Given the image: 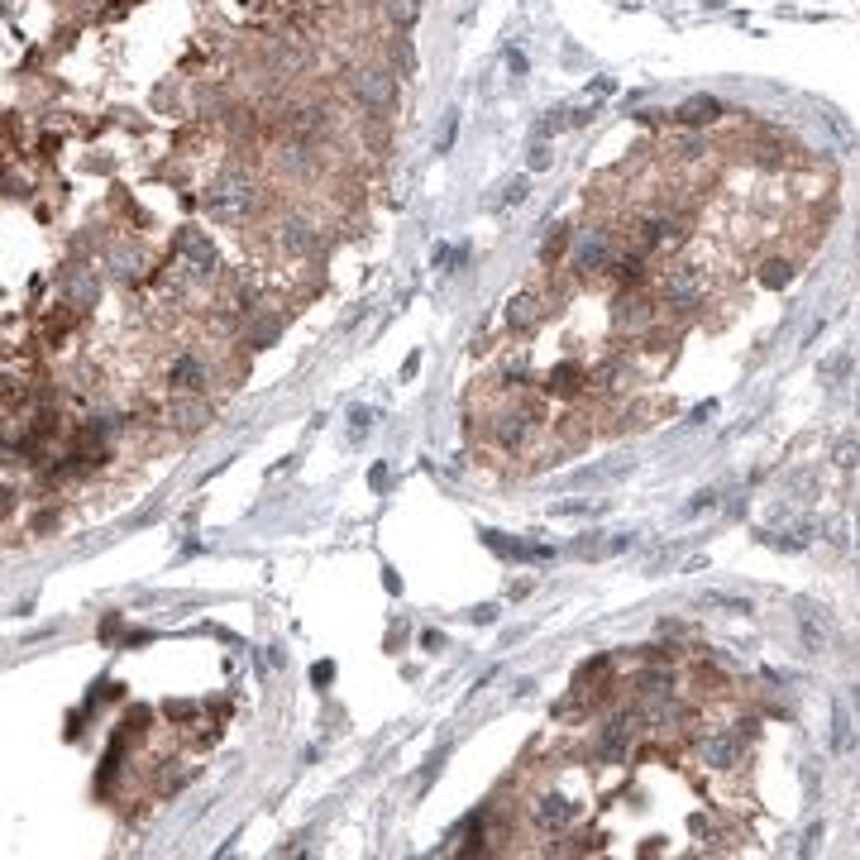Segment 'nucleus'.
Masks as SVG:
<instances>
[{"label":"nucleus","instance_id":"nucleus-1","mask_svg":"<svg viewBox=\"0 0 860 860\" xmlns=\"http://www.w3.org/2000/svg\"><path fill=\"white\" fill-rule=\"evenodd\" d=\"M201 206L215 225H249L258 211H263V182H258L249 168H225L215 177Z\"/></svg>","mask_w":860,"mask_h":860},{"label":"nucleus","instance_id":"nucleus-2","mask_svg":"<svg viewBox=\"0 0 860 860\" xmlns=\"http://www.w3.org/2000/svg\"><path fill=\"white\" fill-rule=\"evenodd\" d=\"M344 91H349V101L364 110L368 120H387L392 110H397V72L387 63H354L349 72H344Z\"/></svg>","mask_w":860,"mask_h":860},{"label":"nucleus","instance_id":"nucleus-3","mask_svg":"<svg viewBox=\"0 0 860 860\" xmlns=\"http://www.w3.org/2000/svg\"><path fill=\"white\" fill-rule=\"evenodd\" d=\"M712 297V282L698 263H669L660 273V306H669L674 316H698Z\"/></svg>","mask_w":860,"mask_h":860},{"label":"nucleus","instance_id":"nucleus-4","mask_svg":"<svg viewBox=\"0 0 860 860\" xmlns=\"http://www.w3.org/2000/svg\"><path fill=\"white\" fill-rule=\"evenodd\" d=\"M215 268H220V258H215V244L206 230H182V235L172 239V278H177V287H196V282H211Z\"/></svg>","mask_w":860,"mask_h":860},{"label":"nucleus","instance_id":"nucleus-5","mask_svg":"<svg viewBox=\"0 0 860 860\" xmlns=\"http://www.w3.org/2000/svg\"><path fill=\"white\" fill-rule=\"evenodd\" d=\"M617 258V235L607 225H583L579 235L569 239V273L574 278H598L612 268Z\"/></svg>","mask_w":860,"mask_h":860},{"label":"nucleus","instance_id":"nucleus-6","mask_svg":"<svg viewBox=\"0 0 860 860\" xmlns=\"http://www.w3.org/2000/svg\"><path fill=\"white\" fill-rule=\"evenodd\" d=\"M631 239H636L641 254H669V249H679L688 239V230L669 206H650V211H641L631 220Z\"/></svg>","mask_w":860,"mask_h":860},{"label":"nucleus","instance_id":"nucleus-7","mask_svg":"<svg viewBox=\"0 0 860 860\" xmlns=\"http://www.w3.org/2000/svg\"><path fill=\"white\" fill-rule=\"evenodd\" d=\"M282 125V134H297V139H321L335 125V110L325 106L321 96H301V101H282V115H273Z\"/></svg>","mask_w":860,"mask_h":860},{"label":"nucleus","instance_id":"nucleus-8","mask_svg":"<svg viewBox=\"0 0 860 860\" xmlns=\"http://www.w3.org/2000/svg\"><path fill=\"white\" fill-rule=\"evenodd\" d=\"M321 225L311 220V215H282L278 225H273V249H278L282 258H292V263H306V258L321 254Z\"/></svg>","mask_w":860,"mask_h":860},{"label":"nucleus","instance_id":"nucleus-9","mask_svg":"<svg viewBox=\"0 0 860 860\" xmlns=\"http://www.w3.org/2000/svg\"><path fill=\"white\" fill-rule=\"evenodd\" d=\"M268 168L278 172V177H287V182H306V177H316V172H321V153H316V144H311V139L282 134V139H273Z\"/></svg>","mask_w":860,"mask_h":860},{"label":"nucleus","instance_id":"nucleus-10","mask_svg":"<svg viewBox=\"0 0 860 860\" xmlns=\"http://www.w3.org/2000/svg\"><path fill=\"white\" fill-rule=\"evenodd\" d=\"M163 383H168V392H206L215 383V368L201 349H177L163 364Z\"/></svg>","mask_w":860,"mask_h":860},{"label":"nucleus","instance_id":"nucleus-11","mask_svg":"<svg viewBox=\"0 0 860 860\" xmlns=\"http://www.w3.org/2000/svg\"><path fill=\"white\" fill-rule=\"evenodd\" d=\"M574 798L559 794V789H540L531 803H526V817H531V827H536L540 837H559L569 822H574Z\"/></svg>","mask_w":860,"mask_h":860},{"label":"nucleus","instance_id":"nucleus-12","mask_svg":"<svg viewBox=\"0 0 860 860\" xmlns=\"http://www.w3.org/2000/svg\"><path fill=\"white\" fill-rule=\"evenodd\" d=\"M531 430H536V411L502 407V411H493V421H488V440H493L502 454H521L526 450V440H531Z\"/></svg>","mask_w":860,"mask_h":860},{"label":"nucleus","instance_id":"nucleus-13","mask_svg":"<svg viewBox=\"0 0 860 860\" xmlns=\"http://www.w3.org/2000/svg\"><path fill=\"white\" fill-rule=\"evenodd\" d=\"M96 297H101V273H96V263H72V268H63V278H58V301H63L67 311H91Z\"/></svg>","mask_w":860,"mask_h":860},{"label":"nucleus","instance_id":"nucleus-14","mask_svg":"<svg viewBox=\"0 0 860 860\" xmlns=\"http://www.w3.org/2000/svg\"><path fill=\"white\" fill-rule=\"evenodd\" d=\"M211 416L215 411H211V402H206V392H172L168 407H163V426L177 430V435H196Z\"/></svg>","mask_w":860,"mask_h":860},{"label":"nucleus","instance_id":"nucleus-15","mask_svg":"<svg viewBox=\"0 0 860 860\" xmlns=\"http://www.w3.org/2000/svg\"><path fill=\"white\" fill-rule=\"evenodd\" d=\"M655 321H660V311H655V301H650V297H641L636 287L617 292V301H612V325H617V330L645 335V330H650Z\"/></svg>","mask_w":860,"mask_h":860},{"label":"nucleus","instance_id":"nucleus-16","mask_svg":"<svg viewBox=\"0 0 860 860\" xmlns=\"http://www.w3.org/2000/svg\"><path fill=\"white\" fill-rule=\"evenodd\" d=\"M101 268H106L115 282L134 287V282H144V273H149V254H144L139 244H129V239H115L106 249V258H101Z\"/></svg>","mask_w":860,"mask_h":860},{"label":"nucleus","instance_id":"nucleus-17","mask_svg":"<svg viewBox=\"0 0 860 860\" xmlns=\"http://www.w3.org/2000/svg\"><path fill=\"white\" fill-rule=\"evenodd\" d=\"M693 755H698V765H708V770H736V765H741V736H736V731H708V736H698Z\"/></svg>","mask_w":860,"mask_h":860},{"label":"nucleus","instance_id":"nucleus-18","mask_svg":"<svg viewBox=\"0 0 860 860\" xmlns=\"http://www.w3.org/2000/svg\"><path fill=\"white\" fill-rule=\"evenodd\" d=\"M545 297H540L536 287H526V292H512L507 297V330H516V335H531L540 321H545Z\"/></svg>","mask_w":860,"mask_h":860},{"label":"nucleus","instance_id":"nucleus-19","mask_svg":"<svg viewBox=\"0 0 860 860\" xmlns=\"http://www.w3.org/2000/svg\"><path fill=\"white\" fill-rule=\"evenodd\" d=\"M220 125H225V134H230L235 144H249V139H258L263 120H258L254 106H230L225 115H220Z\"/></svg>","mask_w":860,"mask_h":860},{"label":"nucleus","instance_id":"nucleus-20","mask_svg":"<svg viewBox=\"0 0 860 860\" xmlns=\"http://www.w3.org/2000/svg\"><path fill=\"white\" fill-rule=\"evenodd\" d=\"M588 378H593V373H583V364H559V368H550L545 392H555V397H574V392H579Z\"/></svg>","mask_w":860,"mask_h":860},{"label":"nucleus","instance_id":"nucleus-21","mask_svg":"<svg viewBox=\"0 0 860 860\" xmlns=\"http://www.w3.org/2000/svg\"><path fill=\"white\" fill-rule=\"evenodd\" d=\"M717 115H722V101H717V96H693V101H684V106H679V125H712V120H717Z\"/></svg>","mask_w":860,"mask_h":860},{"label":"nucleus","instance_id":"nucleus-22","mask_svg":"<svg viewBox=\"0 0 860 860\" xmlns=\"http://www.w3.org/2000/svg\"><path fill=\"white\" fill-rule=\"evenodd\" d=\"M794 273H798V263L789 254L779 258H765V263H760V282H765V287H774V292H779V287H789V282H794Z\"/></svg>","mask_w":860,"mask_h":860},{"label":"nucleus","instance_id":"nucleus-23","mask_svg":"<svg viewBox=\"0 0 860 860\" xmlns=\"http://www.w3.org/2000/svg\"><path fill=\"white\" fill-rule=\"evenodd\" d=\"M278 330H282V321L278 316H249V321H244V344H254V349H263V344H273L278 340Z\"/></svg>","mask_w":860,"mask_h":860},{"label":"nucleus","instance_id":"nucleus-24","mask_svg":"<svg viewBox=\"0 0 860 860\" xmlns=\"http://www.w3.org/2000/svg\"><path fill=\"white\" fill-rule=\"evenodd\" d=\"M378 15H383L392 29H407L421 15V0H378Z\"/></svg>","mask_w":860,"mask_h":860},{"label":"nucleus","instance_id":"nucleus-25","mask_svg":"<svg viewBox=\"0 0 860 860\" xmlns=\"http://www.w3.org/2000/svg\"><path fill=\"white\" fill-rule=\"evenodd\" d=\"M636 684H641V698H674V674L669 669H645Z\"/></svg>","mask_w":860,"mask_h":860},{"label":"nucleus","instance_id":"nucleus-26","mask_svg":"<svg viewBox=\"0 0 860 860\" xmlns=\"http://www.w3.org/2000/svg\"><path fill=\"white\" fill-rule=\"evenodd\" d=\"M383 58H387V67H392V72H397V67H402V72H411V67H416V58H411V43H407V39L383 43Z\"/></svg>","mask_w":860,"mask_h":860},{"label":"nucleus","instance_id":"nucleus-27","mask_svg":"<svg viewBox=\"0 0 860 860\" xmlns=\"http://www.w3.org/2000/svg\"><path fill=\"white\" fill-rule=\"evenodd\" d=\"M564 249H569V235H564V225H555V235L545 239V254H540V258H545V263H555Z\"/></svg>","mask_w":860,"mask_h":860},{"label":"nucleus","instance_id":"nucleus-28","mask_svg":"<svg viewBox=\"0 0 860 860\" xmlns=\"http://www.w3.org/2000/svg\"><path fill=\"white\" fill-rule=\"evenodd\" d=\"M832 722H837V731H832V746H837V751H846V746H851V731H846V712H832Z\"/></svg>","mask_w":860,"mask_h":860},{"label":"nucleus","instance_id":"nucleus-29","mask_svg":"<svg viewBox=\"0 0 860 860\" xmlns=\"http://www.w3.org/2000/svg\"><path fill=\"white\" fill-rule=\"evenodd\" d=\"M712 607H727V612H751V602H741V598H727V593H708Z\"/></svg>","mask_w":860,"mask_h":860},{"label":"nucleus","instance_id":"nucleus-30","mask_svg":"<svg viewBox=\"0 0 860 860\" xmlns=\"http://www.w3.org/2000/svg\"><path fill=\"white\" fill-rule=\"evenodd\" d=\"M832 459H837V469H851V464H856V440H841Z\"/></svg>","mask_w":860,"mask_h":860},{"label":"nucleus","instance_id":"nucleus-31","mask_svg":"<svg viewBox=\"0 0 860 860\" xmlns=\"http://www.w3.org/2000/svg\"><path fill=\"white\" fill-rule=\"evenodd\" d=\"M550 158H555V153H550V144H536V149H531V172H545V168H550Z\"/></svg>","mask_w":860,"mask_h":860},{"label":"nucleus","instance_id":"nucleus-32","mask_svg":"<svg viewBox=\"0 0 860 860\" xmlns=\"http://www.w3.org/2000/svg\"><path fill=\"white\" fill-rule=\"evenodd\" d=\"M163 712H168V717H177V722H187V717H196L201 708H196V703H168Z\"/></svg>","mask_w":860,"mask_h":860},{"label":"nucleus","instance_id":"nucleus-33","mask_svg":"<svg viewBox=\"0 0 860 860\" xmlns=\"http://www.w3.org/2000/svg\"><path fill=\"white\" fill-rule=\"evenodd\" d=\"M526 192H531V182H526V177H516L512 187H507V196H502V201H526Z\"/></svg>","mask_w":860,"mask_h":860},{"label":"nucleus","instance_id":"nucleus-34","mask_svg":"<svg viewBox=\"0 0 860 860\" xmlns=\"http://www.w3.org/2000/svg\"><path fill=\"white\" fill-rule=\"evenodd\" d=\"M311 679H316V684L325 688V684H330V679H335V665H316V669H311Z\"/></svg>","mask_w":860,"mask_h":860},{"label":"nucleus","instance_id":"nucleus-35","mask_svg":"<svg viewBox=\"0 0 860 860\" xmlns=\"http://www.w3.org/2000/svg\"><path fill=\"white\" fill-rule=\"evenodd\" d=\"M373 426V411H354V430H368Z\"/></svg>","mask_w":860,"mask_h":860}]
</instances>
